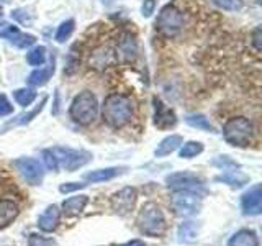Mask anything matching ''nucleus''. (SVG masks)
I'll list each match as a JSON object with an SVG mask.
<instances>
[{"label": "nucleus", "mask_w": 262, "mask_h": 246, "mask_svg": "<svg viewBox=\"0 0 262 246\" xmlns=\"http://www.w3.org/2000/svg\"><path fill=\"white\" fill-rule=\"evenodd\" d=\"M28 246H57V243L51 240V238H45V236L33 233L28 238Z\"/></svg>", "instance_id": "nucleus-31"}, {"label": "nucleus", "mask_w": 262, "mask_h": 246, "mask_svg": "<svg viewBox=\"0 0 262 246\" xmlns=\"http://www.w3.org/2000/svg\"><path fill=\"white\" fill-rule=\"evenodd\" d=\"M89 202L87 195H76V197H69L68 200L62 202V212L66 217H76L82 210L85 209V205Z\"/></svg>", "instance_id": "nucleus-17"}, {"label": "nucleus", "mask_w": 262, "mask_h": 246, "mask_svg": "<svg viewBox=\"0 0 262 246\" xmlns=\"http://www.w3.org/2000/svg\"><path fill=\"white\" fill-rule=\"evenodd\" d=\"M16 171L20 172V176L27 180L30 186H39L43 182L45 171L41 162L35 158H20L13 162Z\"/></svg>", "instance_id": "nucleus-8"}, {"label": "nucleus", "mask_w": 262, "mask_h": 246, "mask_svg": "<svg viewBox=\"0 0 262 246\" xmlns=\"http://www.w3.org/2000/svg\"><path fill=\"white\" fill-rule=\"evenodd\" d=\"M156 10V0H144L143 2V7H141V13L143 16H151Z\"/></svg>", "instance_id": "nucleus-37"}, {"label": "nucleus", "mask_w": 262, "mask_h": 246, "mask_svg": "<svg viewBox=\"0 0 262 246\" xmlns=\"http://www.w3.org/2000/svg\"><path fill=\"white\" fill-rule=\"evenodd\" d=\"M184 15L174 5H166L158 15V20H156V27L158 30L166 36H176L177 33L184 28Z\"/></svg>", "instance_id": "nucleus-7"}, {"label": "nucleus", "mask_w": 262, "mask_h": 246, "mask_svg": "<svg viewBox=\"0 0 262 246\" xmlns=\"http://www.w3.org/2000/svg\"><path fill=\"white\" fill-rule=\"evenodd\" d=\"M182 143H184V138L180 135H170L167 138H164L162 141L158 145V148H156V156L162 158V156H167L170 153H174Z\"/></svg>", "instance_id": "nucleus-20"}, {"label": "nucleus", "mask_w": 262, "mask_h": 246, "mask_svg": "<svg viewBox=\"0 0 262 246\" xmlns=\"http://www.w3.org/2000/svg\"><path fill=\"white\" fill-rule=\"evenodd\" d=\"M123 169L121 168H106V169H97L85 174V180L89 182H103V180H110L117 177Z\"/></svg>", "instance_id": "nucleus-22"}, {"label": "nucleus", "mask_w": 262, "mask_h": 246, "mask_svg": "<svg viewBox=\"0 0 262 246\" xmlns=\"http://www.w3.org/2000/svg\"><path fill=\"white\" fill-rule=\"evenodd\" d=\"M53 154L59 164V168H64L66 171L74 172L77 171L79 168L85 166V164L92 159V154L82 150H72V148H53Z\"/></svg>", "instance_id": "nucleus-6"}, {"label": "nucleus", "mask_w": 262, "mask_h": 246, "mask_svg": "<svg viewBox=\"0 0 262 246\" xmlns=\"http://www.w3.org/2000/svg\"><path fill=\"white\" fill-rule=\"evenodd\" d=\"M121 246H146V244H144V241H141V240H133V241H129V243H126V244H121Z\"/></svg>", "instance_id": "nucleus-40"}, {"label": "nucleus", "mask_w": 262, "mask_h": 246, "mask_svg": "<svg viewBox=\"0 0 262 246\" xmlns=\"http://www.w3.org/2000/svg\"><path fill=\"white\" fill-rule=\"evenodd\" d=\"M166 182L174 191H192L203 192V182L200 177H196L192 172H174L166 177Z\"/></svg>", "instance_id": "nucleus-9"}, {"label": "nucleus", "mask_w": 262, "mask_h": 246, "mask_svg": "<svg viewBox=\"0 0 262 246\" xmlns=\"http://www.w3.org/2000/svg\"><path fill=\"white\" fill-rule=\"evenodd\" d=\"M74 28H76V22H74L72 18L62 22L59 25V28H57V31H56V41H57V43H64V41L72 35Z\"/></svg>", "instance_id": "nucleus-29"}, {"label": "nucleus", "mask_w": 262, "mask_h": 246, "mask_svg": "<svg viewBox=\"0 0 262 246\" xmlns=\"http://www.w3.org/2000/svg\"><path fill=\"white\" fill-rule=\"evenodd\" d=\"M12 18H15L16 22H20V23H31V16L28 15V12H25L21 10V8H18V10H15L12 12Z\"/></svg>", "instance_id": "nucleus-36"}, {"label": "nucleus", "mask_w": 262, "mask_h": 246, "mask_svg": "<svg viewBox=\"0 0 262 246\" xmlns=\"http://www.w3.org/2000/svg\"><path fill=\"white\" fill-rule=\"evenodd\" d=\"M2 12H4V10H2V7H0V16H2Z\"/></svg>", "instance_id": "nucleus-42"}, {"label": "nucleus", "mask_w": 262, "mask_h": 246, "mask_svg": "<svg viewBox=\"0 0 262 246\" xmlns=\"http://www.w3.org/2000/svg\"><path fill=\"white\" fill-rule=\"evenodd\" d=\"M185 121L193 128H199V130H203V131H213V125L210 123V120L202 113L188 115V117L185 118Z\"/></svg>", "instance_id": "nucleus-25"}, {"label": "nucleus", "mask_w": 262, "mask_h": 246, "mask_svg": "<svg viewBox=\"0 0 262 246\" xmlns=\"http://www.w3.org/2000/svg\"><path fill=\"white\" fill-rule=\"evenodd\" d=\"M213 4L228 12H237V10H241L244 5L243 0H213Z\"/></svg>", "instance_id": "nucleus-30"}, {"label": "nucleus", "mask_w": 262, "mask_h": 246, "mask_svg": "<svg viewBox=\"0 0 262 246\" xmlns=\"http://www.w3.org/2000/svg\"><path fill=\"white\" fill-rule=\"evenodd\" d=\"M13 97H15V100L18 105L28 107L36 98V92H35V89H28V87L27 89H18V90H15V92H13Z\"/></svg>", "instance_id": "nucleus-26"}, {"label": "nucleus", "mask_w": 262, "mask_h": 246, "mask_svg": "<svg viewBox=\"0 0 262 246\" xmlns=\"http://www.w3.org/2000/svg\"><path fill=\"white\" fill-rule=\"evenodd\" d=\"M27 61H28L30 66H35V68H38V66H43L45 61H46V48L45 46L33 48L31 51L27 54Z\"/></svg>", "instance_id": "nucleus-28"}, {"label": "nucleus", "mask_w": 262, "mask_h": 246, "mask_svg": "<svg viewBox=\"0 0 262 246\" xmlns=\"http://www.w3.org/2000/svg\"><path fill=\"white\" fill-rule=\"evenodd\" d=\"M136 189L135 187H125L113 194L112 197V209L118 213V215H126V213L135 207L136 203Z\"/></svg>", "instance_id": "nucleus-10"}, {"label": "nucleus", "mask_w": 262, "mask_h": 246, "mask_svg": "<svg viewBox=\"0 0 262 246\" xmlns=\"http://www.w3.org/2000/svg\"><path fill=\"white\" fill-rule=\"evenodd\" d=\"M260 35H262L260 27H257L256 30L252 31V45H254V49H256L257 53L260 51Z\"/></svg>", "instance_id": "nucleus-39"}, {"label": "nucleus", "mask_w": 262, "mask_h": 246, "mask_svg": "<svg viewBox=\"0 0 262 246\" xmlns=\"http://www.w3.org/2000/svg\"><path fill=\"white\" fill-rule=\"evenodd\" d=\"M59 218H61V210L56 207V205H49V207L41 213L38 218V227L43 230V232H54L59 225Z\"/></svg>", "instance_id": "nucleus-14"}, {"label": "nucleus", "mask_w": 262, "mask_h": 246, "mask_svg": "<svg viewBox=\"0 0 262 246\" xmlns=\"http://www.w3.org/2000/svg\"><path fill=\"white\" fill-rule=\"evenodd\" d=\"M18 217V205L13 200H0V228H5Z\"/></svg>", "instance_id": "nucleus-18"}, {"label": "nucleus", "mask_w": 262, "mask_h": 246, "mask_svg": "<svg viewBox=\"0 0 262 246\" xmlns=\"http://www.w3.org/2000/svg\"><path fill=\"white\" fill-rule=\"evenodd\" d=\"M53 74H54V63L49 64L48 68H39L36 71H33L28 76V84L35 86V87L45 86V84H48V80L51 79Z\"/></svg>", "instance_id": "nucleus-21"}, {"label": "nucleus", "mask_w": 262, "mask_h": 246, "mask_svg": "<svg viewBox=\"0 0 262 246\" xmlns=\"http://www.w3.org/2000/svg\"><path fill=\"white\" fill-rule=\"evenodd\" d=\"M136 223L139 232L152 238L161 236L166 232V217H164L159 205H156L152 202L143 205V209L138 213Z\"/></svg>", "instance_id": "nucleus-2"}, {"label": "nucleus", "mask_w": 262, "mask_h": 246, "mask_svg": "<svg viewBox=\"0 0 262 246\" xmlns=\"http://www.w3.org/2000/svg\"><path fill=\"white\" fill-rule=\"evenodd\" d=\"M252 135H254L252 123L244 117L229 118L223 127V136L233 146H239V148L248 146L252 139Z\"/></svg>", "instance_id": "nucleus-4"}, {"label": "nucleus", "mask_w": 262, "mask_h": 246, "mask_svg": "<svg viewBox=\"0 0 262 246\" xmlns=\"http://www.w3.org/2000/svg\"><path fill=\"white\" fill-rule=\"evenodd\" d=\"M102 117L112 128H121L133 117V100L123 94L108 95L102 107Z\"/></svg>", "instance_id": "nucleus-1"}, {"label": "nucleus", "mask_w": 262, "mask_h": 246, "mask_svg": "<svg viewBox=\"0 0 262 246\" xmlns=\"http://www.w3.org/2000/svg\"><path fill=\"white\" fill-rule=\"evenodd\" d=\"M71 118L79 123V125H90L94 123L97 115H98V102L97 97L90 92V90H84L79 95L74 97L69 109Z\"/></svg>", "instance_id": "nucleus-3"}, {"label": "nucleus", "mask_w": 262, "mask_h": 246, "mask_svg": "<svg viewBox=\"0 0 262 246\" xmlns=\"http://www.w3.org/2000/svg\"><path fill=\"white\" fill-rule=\"evenodd\" d=\"M85 184H82V182H69V184H62L59 187V191L62 194H69V192H74V191H79V189H84Z\"/></svg>", "instance_id": "nucleus-38"}, {"label": "nucleus", "mask_w": 262, "mask_h": 246, "mask_svg": "<svg viewBox=\"0 0 262 246\" xmlns=\"http://www.w3.org/2000/svg\"><path fill=\"white\" fill-rule=\"evenodd\" d=\"M112 2V0H103V4H110Z\"/></svg>", "instance_id": "nucleus-41"}, {"label": "nucleus", "mask_w": 262, "mask_h": 246, "mask_svg": "<svg viewBox=\"0 0 262 246\" xmlns=\"http://www.w3.org/2000/svg\"><path fill=\"white\" fill-rule=\"evenodd\" d=\"M228 246H259V238L252 230H239L229 238Z\"/></svg>", "instance_id": "nucleus-19"}, {"label": "nucleus", "mask_w": 262, "mask_h": 246, "mask_svg": "<svg viewBox=\"0 0 262 246\" xmlns=\"http://www.w3.org/2000/svg\"><path fill=\"white\" fill-rule=\"evenodd\" d=\"M120 53L125 56V59H135L136 53H138V45H136V39L135 36H131L129 33L123 35L120 39Z\"/></svg>", "instance_id": "nucleus-24"}, {"label": "nucleus", "mask_w": 262, "mask_h": 246, "mask_svg": "<svg viewBox=\"0 0 262 246\" xmlns=\"http://www.w3.org/2000/svg\"><path fill=\"white\" fill-rule=\"evenodd\" d=\"M241 209L246 215H259L262 212V189L260 184L252 186L241 197Z\"/></svg>", "instance_id": "nucleus-11"}, {"label": "nucleus", "mask_w": 262, "mask_h": 246, "mask_svg": "<svg viewBox=\"0 0 262 246\" xmlns=\"http://www.w3.org/2000/svg\"><path fill=\"white\" fill-rule=\"evenodd\" d=\"M213 166H218L223 171H228L229 168H237L239 164H237L236 161H233V159H229L228 156H220V158L213 159Z\"/></svg>", "instance_id": "nucleus-33"}, {"label": "nucleus", "mask_w": 262, "mask_h": 246, "mask_svg": "<svg viewBox=\"0 0 262 246\" xmlns=\"http://www.w3.org/2000/svg\"><path fill=\"white\" fill-rule=\"evenodd\" d=\"M202 151H203V145L200 141H188L180 148L179 156L184 159H190V158H195L196 154H200Z\"/></svg>", "instance_id": "nucleus-27"}, {"label": "nucleus", "mask_w": 262, "mask_h": 246, "mask_svg": "<svg viewBox=\"0 0 262 246\" xmlns=\"http://www.w3.org/2000/svg\"><path fill=\"white\" fill-rule=\"evenodd\" d=\"M117 61V56H115V51L108 46H102L95 49L90 56V66H94L95 69H105L106 66L113 64Z\"/></svg>", "instance_id": "nucleus-15"}, {"label": "nucleus", "mask_w": 262, "mask_h": 246, "mask_svg": "<svg viewBox=\"0 0 262 246\" xmlns=\"http://www.w3.org/2000/svg\"><path fill=\"white\" fill-rule=\"evenodd\" d=\"M46 102H48V98L45 97L43 100H41V104H39V105H36L35 109H33V110H31L30 113H25V115H21V117H20V120L16 121V123H18V125H25V123L31 121V120L35 118V117H36V115H38V113H39L41 110L45 109V104H46Z\"/></svg>", "instance_id": "nucleus-32"}, {"label": "nucleus", "mask_w": 262, "mask_h": 246, "mask_svg": "<svg viewBox=\"0 0 262 246\" xmlns=\"http://www.w3.org/2000/svg\"><path fill=\"white\" fill-rule=\"evenodd\" d=\"M200 235V227L195 223V221H184L182 225L177 230V240L179 243H185V244H192L199 240Z\"/></svg>", "instance_id": "nucleus-16"}, {"label": "nucleus", "mask_w": 262, "mask_h": 246, "mask_svg": "<svg viewBox=\"0 0 262 246\" xmlns=\"http://www.w3.org/2000/svg\"><path fill=\"white\" fill-rule=\"evenodd\" d=\"M216 180H218V182H225V184L231 186V187H241V186H244L246 182H248L249 177L244 176L243 172H239V171H226L221 176H218Z\"/></svg>", "instance_id": "nucleus-23"}, {"label": "nucleus", "mask_w": 262, "mask_h": 246, "mask_svg": "<svg viewBox=\"0 0 262 246\" xmlns=\"http://www.w3.org/2000/svg\"><path fill=\"white\" fill-rule=\"evenodd\" d=\"M12 112H13V105L8 102V98L4 94H0V117H7Z\"/></svg>", "instance_id": "nucleus-35"}, {"label": "nucleus", "mask_w": 262, "mask_h": 246, "mask_svg": "<svg viewBox=\"0 0 262 246\" xmlns=\"http://www.w3.org/2000/svg\"><path fill=\"white\" fill-rule=\"evenodd\" d=\"M152 102H154V125L161 130H167L170 127H174L177 123L174 110H170L158 97H154Z\"/></svg>", "instance_id": "nucleus-12"}, {"label": "nucleus", "mask_w": 262, "mask_h": 246, "mask_svg": "<svg viewBox=\"0 0 262 246\" xmlns=\"http://www.w3.org/2000/svg\"><path fill=\"white\" fill-rule=\"evenodd\" d=\"M0 36L8 39L10 43H13L18 48H28L31 45H35V41H36V38L33 35H25V33H21L16 27H7L5 30L0 31Z\"/></svg>", "instance_id": "nucleus-13"}, {"label": "nucleus", "mask_w": 262, "mask_h": 246, "mask_svg": "<svg viewBox=\"0 0 262 246\" xmlns=\"http://www.w3.org/2000/svg\"><path fill=\"white\" fill-rule=\"evenodd\" d=\"M170 205L177 215L192 217L202 210V197L192 191H176L170 197Z\"/></svg>", "instance_id": "nucleus-5"}, {"label": "nucleus", "mask_w": 262, "mask_h": 246, "mask_svg": "<svg viewBox=\"0 0 262 246\" xmlns=\"http://www.w3.org/2000/svg\"><path fill=\"white\" fill-rule=\"evenodd\" d=\"M43 159H45V164H46L48 169H51V171L59 169V164H57V161H56V158H54V154H53L51 150H45L43 151Z\"/></svg>", "instance_id": "nucleus-34"}]
</instances>
